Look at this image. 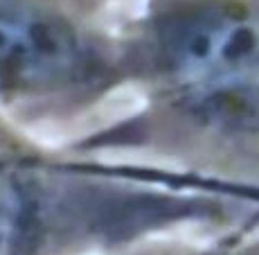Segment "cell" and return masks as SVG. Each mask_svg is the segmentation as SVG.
<instances>
[{"mask_svg":"<svg viewBox=\"0 0 259 255\" xmlns=\"http://www.w3.org/2000/svg\"><path fill=\"white\" fill-rule=\"evenodd\" d=\"M153 54L185 82H232L259 68V25L235 16L192 21L169 29Z\"/></svg>","mask_w":259,"mask_h":255,"instance_id":"1","label":"cell"}]
</instances>
